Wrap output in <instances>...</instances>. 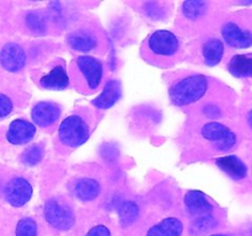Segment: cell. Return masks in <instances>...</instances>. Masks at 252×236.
Segmentation results:
<instances>
[{
  "instance_id": "4",
  "label": "cell",
  "mask_w": 252,
  "mask_h": 236,
  "mask_svg": "<svg viewBox=\"0 0 252 236\" xmlns=\"http://www.w3.org/2000/svg\"><path fill=\"white\" fill-rule=\"evenodd\" d=\"M202 137L213 143L220 151H226L236 144V135L231 129L218 122H209L202 127Z\"/></svg>"
},
{
  "instance_id": "15",
  "label": "cell",
  "mask_w": 252,
  "mask_h": 236,
  "mask_svg": "<svg viewBox=\"0 0 252 236\" xmlns=\"http://www.w3.org/2000/svg\"><path fill=\"white\" fill-rule=\"evenodd\" d=\"M69 46L79 52H90L97 46V38L86 30H78L66 37Z\"/></svg>"
},
{
  "instance_id": "13",
  "label": "cell",
  "mask_w": 252,
  "mask_h": 236,
  "mask_svg": "<svg viewBox=\"0 0 252 236\" xmlns=\"http://www.w3.org/2000/svg\"><path fill=\"white\" fill-rule=\"evenodd\" d=\"M121 85L117 80H108L103 88L102 92L93 101V105L100 110H107L111 108L121 97Z\"/></svg>"
},
{
  "instance_id": "19",
  "label": "cell",
  "mask_w": 252,
  "mask_h": 236,
  "mask_svg": "<svg viewBox=\"0 0 252 236\" xmlns=\"http://www.w3.org/2000/svg\"><path fill=\"white\" fill-rule=\"evenodd\" d=\"M203 53L204 63L209 66H214L221 60L224 56V44L220 39L211 38L203 44Z\"/></svg>"
},
{
  "instance_id": "27",
  "label": "cell",
  "mask_w": 252,
  "mask_h": 236,
  "mask_svg": "<svg viewBox=\"0 0 252 236\" xmlns=\"http://www.w3.org/2000/svg\"><path fill=\"white\" fill-rule=\"evenodd\" d=\"M144 7V12L153 20H160L164 17L165 15V10L164 7L161 6L160 2L157 1H150V2H145L143 5Z\"/></svg>"
},
{
  "instance_id": "11",
  "label": "cell",
  "mask_w": 252,
  "mask_h": 236,
  "mask_svg": "<svg viewBox=\"0 0 252 236\" xmlns=\"http://www.w3.org/2000/svg\"><path fill=\"white\" fill-rule=\"evenodd\" d=\"M59 115H61V110L58 106L53 102H48V101L38 102L32 108L31 112L33 123L41 128H47L57 122Z\"/></svg>"
},
{
  "instance_id": "7",
  "label": "cell",
  "mask_w": 252,
  "mask_h": 236,
  "mask_svg": "<svg viewBox=\"0 0 252 236\" xmlns=\"http://www.w3.org/2000/svg\"><path fill=\"white\" fill-rule=\"evenodd\" d=\"M76 66L85 79L89 88L95 90L98 88L103 75V66L98 59L90 56H80L76 58Z\"/></svg>"
},
{
  "instance_id": "3",
  "label": "cell",
  "mask_w": 252,
  "mask_h": 236,
  "mask_svg": "<svg viewBox=\"0 0 252 236\" xmlns=\"http://www.w3.org/2000/svg\"><path fill=\"white\" fill-rule=\"evenodd\" d=\"M43 215L52 228L61 231L69 230L75 223L73 209L58 198H49L46 202Z\"/></svg>"
},
{
  "instance_id": "16",
  "label": "cell",
  "mask_w": 252,
  "mask_h": 236,
  "mask_svg": "<svg viewBox=\"0 0 252 236\" xmlns=\"http://www.w3.org/2000/svg\"><path fill=\"white\" fill-rule=\"evenodd\" d=\"M73 191L78 199L84 202H90L97 198L98 194H100L101 187L96 179L83 177V178H79L75 182Z\"/></svg>"
},
{
  "instance_id": "10",
  "label": "cell",
  "mask_w": 252,
  "mask_h": 236,
  "mask_svg": "<svg viewBox=\"0 0 252 236\" xmlns=\"http://www.w3.org/2000/svg\"><path fill=\"white\" fill-rule=\"evenodd\" d=\"M221 36L234 48H249L252 46V33L243 30L234 22H226L221 27Z\"/></svg>"
},
{
  "instance_id": "29",
  "label": "cell",
  "mask_w": 252,
  "mask_h": 236,
  "mask_svg": "<svg viewBox=\"0 0 252 236\" xmlns=\"http://www.w3.org/2000/svg\"><path fill=\"white\" fill-rule=\"evenodd\" d=\"M85 236H111V233L107 226L100 224V225L93 226Z\"/></svg>"
},
{
  "instance_id": "32",
  "label": "cell",
  "mask_w": 252,
  "mask_h": 236,
  "mask_svg": "<svg viewBox=\"0 0 252 236\" xmlns=\"http://www.w3.org/2000/svg\"><path fill=\"white\" fill-rule=\"evenodd\" d=\"M211 236H228V235H224V234H214V235H211Z\"/></svg>"
},
{
  "instance_id": "28",
  "label": "cell",
  "mask_w": 252,
  "mask_h": 236,
  "mask_svg": "<svg viewBox=\"0 0 252 236\" xmlns=\"http://www.w3.org/2000/svg\"><path fill=\"white\" fill-rule=\"evenodd\" d=\"M12 111V102L6 95L0 93V118L9 116Z\"/></svg>"
},
{
  "instance_id": "17",
  "label": "cell",
  "mask_w": 252,
  "mask_h": 236,
  "mask_svg": "<svg viewBox=\"0 0 252 236\" xmlns=\"http://www.w3.org/2000/svg\"><path fill=\"white\" fill-rule=\"evenodd\" d=\"M42 88L49 90H64L69 86V76L65 69L62 65L52 69L47 75L39 80Z\"/></svg>"
},
{
  "instance_id": "9",
  "label": "cell",
  "mask_w": 252,
  "mask_h": 236,
  "mask_svg": "<svg viewBox=\"0 0 252 236\" xmlns=\"http://www.w3.org/2000/svg\"><path fill=\"white\" fill-rule=\"evenodd\" d=\"M36 135V125L26 119H15L10 123L7 129V142L15 145L26 144Z\"/></svg>"
},
{
  "instance_id": "25",
  "label": "cell",
  "mask_w": 252,
  "mask_h": 236,
  "mask_svg": "<svg viewBox=\"0 0 252 236\" xmlns=\"http://www.w3.org/2000/svg\"><path fill=\"white\" fill-rule=\"evenodd\" d=\"M43 155L44 151L41 145H32L22 152L21 161L26 166H34L43 159Z\"/></svg>"
},
{
  "instance_id": "33",
  "label": "cell",
  "mask_w": 252,
  "mask_h": 236,
  "mask_svg": "<svg viewBox=\"0 0 252 236\" xmlns=\"http://www.w3.org/2000/svg\"><path fill=\"white\" fill-rule=\"evenodd\" d=\"M0 189H1V186H0Z\"/></svg>"
},
{
  "instance_id": "6",
  "label": "cell",
  "mask_w": 252,
  "mask_h": 236,
  "mask_svg": "<svg viewBox=\"0 0 252 236\" xmlns=\"http://www.w3.org/2000/svg\"><path fill=\"white\" fill-rule=\"evenodd\" d=\"M4 197L10 206L20 208L31 199V183L24 177H14L5 186Z\"/></svg>"
},
{
  "instance_id": "8",
  "label": "cell",
  "mask_w": 252,
  "mask_h": 236,
  "mask_svg": "<svg viewBox=\"0 0 252 236\" xmlns=\"http://www.w3.org/2000/svg\"><path fill=\"white\" fill-rule=\"evenodd\" d=\"M0 63L5 70L16 73L26 64V53L19 44L7 43L0 52Z\"/></svg>"
},
{
  "instance_id": "22",
  "label": "cell",
  "mask_w": 252,
  "mask_h": 236,
  "mask_svg": "<svg viewBox=\"0 0 252 236\" xmlns=\"http://www.w3.org/2000/svg\"><path fill=\"white\" fill-rule=\"evenodd\" d=\"M217 219L211 214H206V215H201L197 218L196 220L192 223L191 228H189V233L191 235L194 236H202L211 231L212 229L216 228Z\"/></svg>"
},
{
  "instance_id": "20",
  "label": "cell",
  "mask_w": 252,
  "mask_h": 236,
  "mask_svg": "<svg viewBox=\"0 0 252 236\" xmlns=\"http://www.w3.org/2000/svg\"><path fill=\"white\" fill-rule=\"evenodd\" d=\"M229 71L236 78H252V58L239 54L229 61Z\"/></svg>"
},
{
  "instance_id": "2",
  "label": "cell",
  "mask_w": 252,
  "mask_h": 236,
  "mask_svg": "<svg viewBox=\"0 0 252 236\" xmlns=\"http://www.w3.org/2000/svg\"><path fill=\"white\" fill-rule=\"evenodd\" d=\"M58 137L62 144L68 148H78L90 137L88 123L80 116L71 115L61 123Z\"/></svg>"
},
{
  "instance_id": "31",
  "label": "cell",
  "mask_w": 252,
  "mask_h": 236,
  "mask_svg": "<svg viewBox=\"0 0 252 236\" xmlns=\"http://www.w3.org/2000/svg\"><path fill=\"white\" fill-rule=\"evenodd\" d=\"M248 123H249V125L252 128V110L249 112V115H248Z\"/></svg>"
},
{
  "instance_id": "23",
  "label": "cell",
  "mask_w": 252,
  "mask_h": 236,
  "mask_svg": "<svg viewBox=\"0 0 252 236\" xmlns=\"http://www.w3.org/2000/svg\"><path fill=\"white\" fill-rule=\"evenodd\" d=\"M25 24H26L27 29L31 32L37 34H42L46 32L47 30V22L46 17L43 14L39 11H31L26 15L25 17Z\"/></svg>"
},
{
  "instance_id": "24",
  "label": "cell",
  "mask_w": 252,
  "mask_h": 236,
  "mask_svg": "<svg viewBox=\"0 0 252 236\" xmlns=\"http://www.w3.org/2000/svg\"><path fill=\"white\" fill-rule=\"evenodd\" d=\"M206 1H199V0H191V1H185L182 4V12L189 20H196L206 12L207 9Z\"/></svg>"
},
{
  "instance_id": "1",
  "label": "cell",
  "mask_w": 252,
  "mask_h": 236,
  "mask_svg": "<svg viewBox=\"0 0 252 236\" xmlns=\"http://www.w3.org/2000/svg\"><path fill=\"white\" fill-rule=\"evenodd\" d=\"M208 80L204 75H191L176 81L170 88V98L176 106H186L197 102L206 95Z\"/></svg>"
},
{
  "instance_id": "18",
  "label": "cell",
  "mask_w": 252,
  "mask_h": 236,
  "mask_svg": "<svg viewBox=\"0 0 252 236\" xmlns=\"http://www.w3.org/2000/svg\"><path fill=\"white\" fill-rule=\"evenodd\" d=\"M184 231V224L177 218H166L152 226L147 236H181Z\"/></svg>"
},
{
  "instance_id": "5",
  "label": "cell",
  "mask_w": 252,
  "mask_h": 236,
  "mask_svg": "<svg viewBox=\"0 0 252 236\" xmlns=\"http://www.w3.org/2000/svg\"><path fill=\"white\" fill-rule=\"evenodd\" d=\"M148 47L155 56L171 57L179 51V38L167 30L155 31L148 39Z\"/></svg>"
},
{
  "instance_id": "14",
  "label": "cell",
  "mask_w": 252,
  "mask_h": 236,
  "mask_svg": "<svg viewBox=\"0 0 252 236\" xmlns=\"http://www.w3.org/2000/svg\"><path fill=\"white\" fill-rule=\"evenodd\" d=\"M218 167L223 170L234 179H243L248 175V167L246 165L235 155H228V156L219 157L216 161Z\"/></svg>"
},
{
  "instance_id": "26",
  "label": "cell",
  "mask_w": 252,
  "mask_h": 236,
  "mask_svg": "<svg viewBox=\"0 0 252 236\" xmlns=\"http://www.w3.org/2000/svg\"><path fill=\"white\" fill-rule=\"evenodd\" d=\"M16 236H38L36 221L32 218H24L17 223Z\"/></svg>"
},
{
  "instance_id": "12",
  "label": "cell",
  "mask_w": 252,
  "mask_h": 236,
  "mask_svg": "<svg viewBox=\"0 0 252 236\" xmlns=\"http://www.w3.org/2000/svg\"><path fill=\"white\" fill-rule=\"evenodd\" d=\"M185 206L192 215H206L213 210V206L208 202L202 192L189 191L184 198Z\"/></svg>"
},
{
  "instance_id": "30",
  "label": "cell",
  "mask_w": 252,
  "mask_h": 236,
  "mask_svg": "<svg viewBox=\"0 0 252 236\" xmlns=\"http://www.w3.org/2000/svg\"><path fill=\"white\" fill-rule=\"evenodd\" d=\"M204 113L211 118H217L220 116V111H219V108L214 107V106H207L206 110H204Z\"/></svg>"
},
{
  "instance_id": "21",
  "label": "cell",
  "mask_w": 252,
  "mask_h": 236,
  "mask_svg": "<svg viewBox=\"0 0 252 236\" xmlns=\"http://www.w3.org/2000/svg\"><path fill=\"white\" fill-rule=\"evenodd\" d=\"M118 214H120L121 224L123 226H129L134 223L139 215V208L133 201H123L117 206Z\"/></svg>"
}]
</instances>
